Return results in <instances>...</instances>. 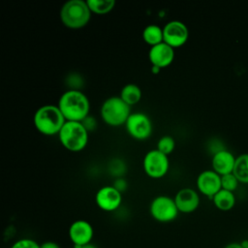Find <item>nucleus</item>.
Segmentation results:
<instances>
[{"label": "nucleus", "instance_id": "26", "mask_svg": "<svg viewBox=\"0 0 248 248\" xmlns=\"http://www.w3.org/2000/svg\"><path fill=\"white\" fill-rule=\"evenodd\" d=\"M81 123H82V125L85 127V129L87 130L88 133L95 131L96 128H97V125H98L96 118L93 117V116L90 115V114H89L87 117H85V118L81 121Z\"/></svg>", "mask_w": 248, "mask_h": 248}, {"label": "nucleus", "instance_id": "20", "mask_svg": "<svg viewBox=\"0 0 248 248\" xmlns=\"http://www.w3.org/2000/svg\"><path fill=\"white\" fill-rule=\"evenodd\" d=\"M89 10L95 15H106L113 10L114 0H86Z\"/></svg>", "mask_w": 248, "mask_h": 248}, {"label": "nucleus", "instance_id": "11", "mask_svg": "<svg viewBox=\"0 0 248 248\" xmlns=\"http://www.w3.org/2000/svg\"><path fill=\"white\" fill-rule=\"evenodd\" d=\"M196 185L202 195L212 199L222 189L221 175L213 170H203L198 175Z\"/></svg>", "mask_w": 248, "mask_h": 248}, {"label": "nucleus", "instance_id": "18", "mask_svg": "<svg viewBox=\"0 0 248 248\" xmlns=\"http://www.w3.org/2000/svg\"><path fill=\"white\" fill-rule=\"evenodd\" d=\"M142 40L150 46L163 43V28L156 24H149L145 26L142 31Z\"/></svg>", "mask_w": 248, "mask_h": 248}, {"label": "nucleus", "instance_id": "9", "mask_svg": "<svg viewBox=\"0 0 248 248\" xmlns=\"http://www.w3.org/2000/svg\"><path fill=\"white\" fill-rule=\"evenodd\" d=\"M164 43L177 48L186 44L189 38V30L185 23L180 20H170L163 27Z\"/></svg>", "mask_w": 248, "mask_h": 248}, {"label": "nucleus", "instance_id": "12", "mask_svg": "<svg viewBox=\"0 0 248 248\" xmlns=\"http://www.w3.org/2000/svg\"><path fill=\"white\" fill-rule=\"evenodd\" d=\"M69 238L74 246H83L91 243L94 236V229L86 220H76L69 227Z\"/></svg>", "mask_w": 248, "mask_h": 248}, {"label": "nucleus", "instance_id": "1", "mask_svg": "<svg viewBox=\"0 0 248 248\" xmlns=\"http://www.w3.org/2000/svg\"><path fill=\"white\" fill-rule=\"evenodd\" d=\"M57 106L66 121L81 122L89 115V100L80 90L68 89L60 96Z\"/></svg>", "mask_w": 248, "mask_h": 248}, {"label": "nucleus", "instance_id": "13", "mask_svg": "<svg viewBox=\"0 0 248 248\" xmlns=\"http://www.w3.org/2000/svg\"><path fill=\"white\" fill-rule=\"evenodd\" d=\"M148 59L153 67H157L159 69L167 68L174 59V48L164 42L150 46L148 51Z\"/></svg>", "mask_w": 248, "mask_h": 248}, {"label": "nucleus", "instance_id": "5", "mask_svg": "<svg viewBox=\"0 0 248 248\" xmlns=\"http://www.w3.org/2000/svg\"><path fill=\"white\" fill-rule=\"evenodd\" d=\"M131 113V107L119 96H111L106 99L100 109L103 121L110 127H120L125 125Z\"/></svg>", "mask_w": 248, "mask_h": 248}, {"label": "nucleus", "instance_id": "28", "mask_svg": "<svg viewBox=\"0 0 248 248\" xmlns=\"http://www.w3.org/2000/svg\"><path fill=\"white\" fill-rule=\"evenodd\" d=\"M41 248H61L55 241H45L41 244Z\"/></svg>", "mask_w": 248, "mask_h": 248}, {"label": "nucleus", "instance_id": "4", "mask_svg": "<svg viewBox=\"0 0 248 248\" xmlns=\"http://www.w3.org/2000/svg\"><path fill=\"white\" fill-rule=\"evenodd\" d=\"M58 138L64 148L71 152H79L86 147L89 133L81 122L66 121Z\"/></svg>", "mask_w": 248, "mask_h": 248}, {"label": "nucleus", "instance_id": "2", "mask_svg": "<svg viewBox=\"0 0 248 248\" xmlns=\"http://www.w3.org/2000/svg\"><path fill=\"white\" fill-rule=\"evenodd\" d=\"M65 122L66 119L57 105H44L35 111L33 116L36 130L47 137L58 136Z\"/></svg>", "mask_w": 248, "mask_h": 248}, {"label": "nucleus", "instance_id": "7", "mask_svg": "<svg viewBox=\"0 0 248 248\" xmlns=\"http://www.w3.org/2000/svg\"><path fill=\"white\" fill-rule=\"evenodd\" d=\"M142 168L145 174L151 178L164 177L170 169L169 156L158 149H151L143 157Z\"/></svg>", "mask_w": 248, "mask_h": 248}, {"label": "nucleus", "instance_id": "15", "mask_svg": "<svg viewBox=\"0 0 248 248\" xmlns=\"http://www.w3.org/2000/svg\"><path fill=\"white\" fill-rule=\"evenodd\" d=\"M235 159L236 157H234L232 152L227 149L221 150L212 155V170L221 176L232 173L233 171Z\"/></svg>", "mask_w": 248, "mask_h": 248}, {"label": "nucleus", "instance_id": "6", "mask_svg": "<svg viewBox=\"0 0 248 248\" xmlns=\"http://www.w3.org/2000/svg\"><path fill=\"white\" fill-rule=\"evenodd\" d=\"M149 212L151 217L160 223L172 222L179 214L174 199L166 195L157 196L151 201Z\"/></svg>", "mask_w": 248, "mask_h": 248}, {"label": "nucleus", "instance_id": "17", "mask_svg": "<svg viewBox=\"0 0 248 248\" xmlns=\"http://www.w3.org/2000/svg\"><path fill=\"white\" fill-rule=\"evenodd\" d=\"M141 89L138 84L127 83L125 84L120 91L119 97L130 107L140 103L141 99Z\"/></svg>", "mask_w": 248, "mask_h": 248}, {"label": "nucleus", "instance_id": "16", "mask_svg": "<svg viewBox=\"0 0 248 248\" xmlns=\"http://www.w3.org/2000/svg\"><path fill=\"white\" fill-rule=\"evenodd\" d=\"M215 207L221 211H229L235 205V196L233 192L221 189L212 199Z\"/></svg>", "mask_w": 248, "mask_h": 248}, {"label": "nucleus", "instance_id": "10", "mask_svg": "<svg viewBox=\"0 0 248 248\" xmlns=\"http://www.w3.org/2000/svg\"><path fill=\"white\" fill-rule=\"evenodd\" d=\"M97 206L106 212H113L119 208L122 202V194L112 185L101 187L95 195Z\"/></svg>", "mask_w": 248, "mask_h": 248}, {"label": "nucleus", "instance_id": "19", "mask_svg": "<svg viewBox=\"0 0 248 248\" xmlns=\"http://www.w3.org/2000/svg\"><path fill=\"white\" fill-rule=\"evenodd\" d=\"M232 173L239 183L248 184V153L240 154L236 157Z\"/></svg>", "mask_w": 248, "mask_h": 248}, {"label": "nucleus", "instance_id": "3", "mask_svg": "<svg viewBox=\"0 0 248 248\" xmlns=\"http://www.w3.org/2000/svg\"><path fill=\"white\" fill-rule=\"evenodd\" d=\"M91 12L84 0H69L60 9V19L70 29H80L90 20Z\"/></svg>", "mask_w": 248, "mask_h": 248}, {"label": "nucleus", "instance_id": "29", "mask_svg": "<svg viewBox=\"0 0 248 248\" xmlns=\"http://www.w3.org/2000/svg\"><path fill=\"white\" fill-rule=\"evenodd\" d=\"M224 248H244L241 242H230Z\"/></svg>", "mask_w": 248, "mask_h": 248}, {"label": "nucleus", "instance_id": "22", "mask_svg": "<svg viewBox=\"0 0 248 248\" xmlns=\"http://www.w3.org/2000/svg\"><path fill=\"white\" fill-rule=\"evenodd\" d=\"M126 170L127 167L125 162L119 158H113L108 163V171L115 178L123 177V175L126 172Z\"/></svg>", "mask_w": 248, "mask_h": 248}, {"label": "nucleus", "instance_id": "31", "mask_svg": "<svg viewBox=\"0 0 248 248\" xmlns=\"http://www.w3.org/2000/svg\"><path fill=\"white\" fill-rule=\"evenodd\" d=\"M247 248H248V246H247Z\"/></svg>", "mask_w": 248, "mask_h": 248}, {"label": "nucleus", "instance_id": "27", "mask_svg": "<svg viewBox=\"0 0 248 248\" xmlns=\"http://www.w3.org/2000/svg\"><path fill=\"white\" fill-rule=\"evenodd\" d=\"M112 186L117 190L119 191L121 194L123 192H125L128 188V182L127 180L123 177H117V178H114L113 180V183H112Z\"/></svg>", "mask_w": 248, "mask_h": 248}, {"label": "nucleus", "instance_id": "21", "mask_svg": "<svg viewBox=\"0 0 248 248\" xmlns=\"http://www.w3.org/2000/svg\"><path fill=\"white\" fill-rule=\"evenodd\" d=\"M174 148H175V140L170 136H168V135L163 136L157 141L156 149H158L160 152L168 156L172 153Z\"/></svg>", "mask_w": 248, "mask_h": 248}, {"label": "nucleus", "instance_id": "14", "mask_svg": "<svg viewBox=\"0 0 248 248\" xmlns=\"http://www.w3.org/2000/svg\"><path fill=\"white\" fill-rule=\"evenodd\" d=\"M173 199L179 213H192L196 211L200 205V196L198 192L192 188L180 189Z\"/></svg>", "mask_w": 248, "mask_h": 248}, {"label": "nucleus", "instance_id": "24", "mask_svg": "<svg viewBox=\"0 0 248 248\" xmlns=\"http://www.w3.org/2000/svg\"><path fill=\"white\" fill-rule=\"evenodd\" d=\"M11 248H41V244L32 238L23 237L14 242Z\"/></svg>", "mask_w": 248, "mask_h": 248}, {"label": "nucleus", "instance_id": "30", "mask_svg": "<svg viewBox=\"0 0 248 248\" xmlns=\"http://www.w3.org/2000/svg\"><path fill=\"white\" fill-rule=\"evenodd\" d=\"M74 248H98L96 245H94L93 243H89L83 246H74Z\"/></svg>", "mask_w": 248, "mask_h": 248}, {"label": "nucleus", "instance_id": "23", "mask_svg": "<svg viewBox=\"0 0 248 248\" xmlns=\"http://www.w3.org/2000/svg\"><path fill=\"white\" fill-rule=\"evenodd\" d=\"M238 183L239 181L237 180V178L232 172L221 176V186H222V189L224 190L233 192L234 190H236Z\"/></svg>", "mask_w": 248, "mask_h": 248}, {"label": "nucleus", "instance_id": "25", "mask_svg": "<svg viewBox=\"0 0 248 248\" xmlns=\"http://www.w3.org/2000/svg\"><path fill=\"white\" fill-rule=\"evenodd\" d=\"M66 83L71 90H80L79 88L83 83V79L78 74H70V76L66 78Z\"/></svg>", "mask_w": 248, "mask_h": 248}, {"label": "nucleus", "instance_id": "8", "mask_svg": "<svg viewBox=\"0 0 248 248\" xmlns=\"http://www.w3.org/2000/svg\"><path fill=\"white\" fill-rule=\"evenodd\" d=\"M128 135L137 140H145L150 138L153 125L150 117L143 112H132L125 123Z\"/></svg>", "mask_w": 248, "mask_h": 248}]
</instances>
